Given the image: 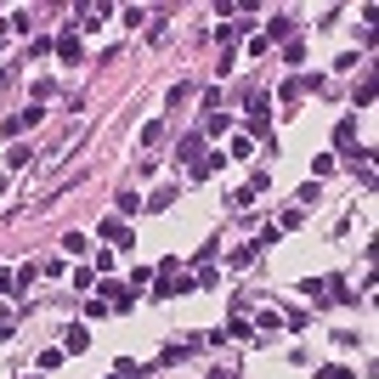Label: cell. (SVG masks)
<instances>
[{
    "label": "cell",
    "mask_w": 379,
    "mask_h": 379,
    "mask_svg": "<svg viewBox=\"0 0 379 379\" xmlns=\"http://www.w3.org/2000/svg\"><path fill=\"white\" fill-rule=\"evenodd\" d=\"M261 40H266V46H272V40H295V17H289V11H278V17L266 23V34H261Z\"/></svg>",
    "instance_id": "6da1fadb"
},
{
    "label": "cell",
    "mask_w": 379,
    "mask_h": 379,
    "mask_svg": "<svg viewBox=\"0 0 379 379\" xmlns=\"http://www.w3.org/2000/svg\"><path fill=\"white\" fill-rule=\"evenodd\" d=\"M51 51H57V57H63V63L74 69V63H79V29H63V40H57Z\"/></svg>",
    "instance_id": "7a4b0ae2"
},
{
    "label": "cell",
    "mask_w": 379,
    "mask_h": 379,
    "mask_svg": "<svg viewBox=\"0 0 379 379\" xmlns=\"http://www.w3.org/2000/svg\"><path fill=\"white\" fill-rule=\"evenodd\" d=\"M29 125H40V108H23V113H11V119H6V136H23Z\"/></svg>",
    "instance_id": "3957f363"
},
{
    "label": "cell",
    "mask_w": 379,
    "mask_h": 379,
    "mask_svg": "<svg viewBox=\"0 0 379 379\" xmlns=\"http://www.w3.org/2000/svg\"><path fill=\"white\" fill-rule=\"evenodd\" d=\"M158 300H176V261H158Z\"/></svg>",
    "instance_id": "277c9868"
},
{
    "label": "cell",
    "mask_w": 379,
    "mask_h": 379,
    "mask_svg": "<svg viewBox=\"0 0 379 379\" xmlns=\"http://www.w3.org/2000/svg\"><path fill=\"white\" fill-rule=\"evenodd\" d=\"M102 238H108V243H125V249H131V232H125V221H119V216H108V221H102Z\"/></svg>",
    "instance_id": "5b68a950"
},
{
    "label": "cell",
    "mask_w": 379,
    "mask_h": 379,
    "mask_svg": "<svg viewBox=\"0 0 379 379\" xmlns=\"http://www.w3.org/2000/svg\"><path fill=\"white\" fill-rule=\"evenodd\" d=\"M176 153H181V158H198V153H204V131H193V136H181V148H176Z\"/></svg>",
    "instance_id": "8992f818"
},
{
    "label": "cell",
    "mask_w": 379,
    "mask_h": 379,
    "mask_svg": "<svg viewBox=\"0 0 379 379\" xmlns=\"http://www.w3.org/2000/svg\"><path fill=\"white\" fill-rule=\"evenodd\" d=\"M85 345H91V340H85V328H79V323H74V328L63 334V351H85Z\"/></svg>",
    "instance_id": "52a82bcc"
},
{
    "label": "cell",
    "mask_w": 379,
    "mask_h": 379,
    "mask_svg": "<svg viewBox=\"0 0 379 379\" xmlns=\"http://www.w3.org/2000/svg\"><path fill=\"white\" fill-rule=\"evenodd\" d=\"M170 204H176V187H158V193L148 198V210H170Z\"/></svg>",
    "instance_id": "ba28073f"
},
{
    "label": "cell",
    "mask_w": 379,
    "mask_h": 379,
    "mask_svg": "<svg viewBox=\"0 0 379 379\" xmlns=\"http://www.w3.org/2000/svg\"><path fill=\"white\" fill-rule=\"evenodd\" d=\"M243 29H249V23H221V29H216V40H221V46H232V40L243 34Z\"/></svg>",
    "instance_id": "9c48e42d"
},
{
    "label": "cell",
    "mask_w": 379,
    "mask_h": 379,
    "mask_svg": "<svg viewBox=\"0 0 379 379\" xmlns=\"http://www.w3.org/2000/svg\"><path fill=\"white\" fill-rule=\"evenodd\" d=\"M142 142H148V148H153V142H164V119H148V125H142Z\"/></svg>",
    "instance_id": "30bf717a"
},
{
    "label": "cell",
    "mask_w": 379,
    "mask_h": 379,
    "mask_svg": "<svg viewBox=\"0 0 379 379\" xmlns=\"http://www.w3.org/2000/svg\"><path fill=\"white\" fill-rule=\"evenodd\" d=\"M131 210H142V198H136V193H131V187H125V193H119V221H125V216H131Z\"/></svg>",
    "instance_id": "8fae6325"
},
{
    "label": "cell",
    "mask_w": 379,
    "mask_h": 379,
    "mask_svg": "<svg viewBox=\"0 0 379 379\" xmlns=\"http://www.w3.org/2000/svg\"><path fill=\"white\" fill-rule=\"evenodd\" d=\"M227 125H232L227 113H210V119H204V136H221V131H227Z\"/></svg>",
    "instance_id": "7c38bea8"
},
{
    "label": "cell",
    "mask_w": 379,
    "mask_h": 379,
    "mask_svg": "<svg viewBox=\"0 0 379 379\" xmlns=\"http://www.w3.org/2000/svg\"><path fill=\"white\" fill-rule=\"evenodd\" d=\"M113 379H142V368H136L131 357H119V368H113Z\"/></svg>",
    "instance_id": "4fadbf2b"
},
{
    "label": "cell",
    "mask_w": 379,
    "mask_h": 379,
    "mask_svg": "<svg viewBox=\"0 0 379 379\" xmlns=\"http://www.w3.org/2000/svg\"><path fill=\"white\" fill-rule=\"evenodd\" d=\"M317 379H357V374H351V368H340V363H328V368H323Z\"/></svg>",
    "instance_id": "5bb4252c"
},
{
    "label": "cell",
    "mask_w": 379,
    "mask_h": 379,
    "mask_svg": "<svg viewBox=\"0 0 379 379\" xmlns=\"http://www.w3.org/2000/svg\"><path fill=\"white\" fill-rule=\"evenodd\" d=\"M11 289H17V283H11V272H0V295H11Z\"/></svg>",
    "instance_id": "9a60e30c"
},
{
    "label": "cell",
    "mask_w": 379,
    "mask_h": 379,
    "mask_svg": "<svg viewBox=\"0 0 379 379\" xmlns=\"http://www.w3.org/2000/svg\"><path fill=\"white\" fill-rule=\"evenodd\" d=\"M216 379H238V368H216Z\"/></svg>",
    "instance_id": "2e32d148"
}]
</instances>
